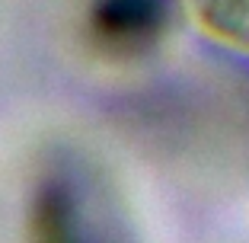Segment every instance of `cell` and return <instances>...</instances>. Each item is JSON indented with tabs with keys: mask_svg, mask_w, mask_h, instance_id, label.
Masks as SVG:
<instances>
[{
	"mask_svg": "<svg viewBox=\"0 0 249 243\" xmlns=\"http://www.w3.org/2000/svg\"><path fill=\"white\" fill-rule=\"evenodd\" d=\"M169 13V0H96L89 29L106 52L141 55L163 38Z\"/></svg>",
	"mask_w": 249,
	"mask_h": 243,
	"instance_id": "obj_1",
	"label": "cell"
},
{
	"mask_svg": "<svg viewBox=\"0 0 249 243\" xmlns=\"http://www.w3.org/2000/svg\"><path fill=\"white\" fill-rule=\"evenodd\" d=\"M189 7L208 36L249 52V0H189Z\"/></svg>",
	"mask_w": 249,
	"mask_h": 243,
	"instance_id": "obj_2",
	"label": "cell"
},
{
	"mask_svg": "<svg viewBox=\"0 0 249 243\" xmlns=\"http://www.w3.org/2000/svg\"><path fill=\"white\" fill-rule=\"evenodd\" d=\"M45 230L52 243H87V230L80 221V205L71 192L54 189L45 205Z\"/></svg>",
	"mask_w": 249,
	"mask_h": 243,
	"instance_id": "obj_3",
	"label": "cell"
}]
</instances>
